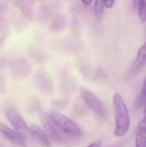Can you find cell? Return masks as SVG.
Here are the masks:
<instances>
[{
  "label": "cell",
  "mask_w": 146,
  "mask_h": 147,
  "mask_svg": "<svg viewBox=\"0 0 146 147\" xmlns=\"http://www.w3.org/2000/svg\"><path fill=\"white\" fill-rule=\"evenodd\" d=\"M115 110V136L122 137L127 134L129 127V117L127 108L121 96L115 93L113 97Z\"/></svg>",
  "instance_id": "obj_1"
},
{
  "label": "cell",
  "mask_w": 146,
  "mask_h": 147,
  "mask_svg": "<svg viewBox=\"0 0 146 147\" xmlns=\"http://www.w3.org/2000/svg\"><path fill=\"white\" fill-rule=\"evenodd\" d=\"M5 114L11 125L25 140L28 141L32 140L33 136L31 129L16 109L13 107L6 108Z\"/></svg>",
  "instance_id": "obj_2"
},
{
  "label": "cell",
  "mask_w": 146,
  "mask_h": 147,
  "mask_svg": "<svg viewBox=\"0 0 146 147\" xmlns=\"http://www.w3.org/2000/svg\"><path fill=\"white\" fill-rule=\"evenodd\" d=\"M39 119L46 133L57 142L65 143L67 142L70 137L63 131L51 119L49 114L40 111Z\"/></svg>",
  "instance_id": "obj_3"
},
{
  "label": "cell",
  "mask_w": 146,
  "mask_h": 147,
  "mask_svg": "<svg viewBox=\"0 0 146 147\" xmlns=\"http://www.w3.org/2000/svg\"><path fill=\"white\" fill-rule=\"evenodd\" d=\"M9 72L11 76L16 80L27 79L31 74L33 67L30 62L24 57L15 58L9 63Z\"/></svg>",
  "instance_id": "obj_4"
},
{
  "label": "cell",
  "mask_w": 146,
  "mask_h": 147,
  "mask_svg": "<svg viewBox=\"0 0 146 147\" xmlns=\"http://www.w3.org/2000/svg\"><path fill=\"white\" fill-rule=\"evenodd\" d=\"M49 114L56 124L70 137L80 136L81 133L80 129L69 118L56 111H51Z\"/></svg>",
  "instance_id": "obj_5"
},
{
  "label": "cell",
  "mask_w": 146,
  "mask_h": 147,
  "mask_svg": "<svg viewBox=\"0 0 146 147\" xmlns=\"http://www.w3.org/2000/svg\"><path fill=\"white\" fill-rule=\"evenodd\" d=\"M33 83L37 90L42 94L49 95L54 91V80L46 71L43 70L37 71L33 77Z\"/></svg>",
  "instance_id": "obj_6"
},
{
  "label": "cell",
  "mask_w": 146,
  "mask_h": 147,
  "mask_svg": "<svg viewBox=\"0 0 146 147\" xmlns=\"http://www.w3.org/2000/svg\"><path fill=\"white\" fill-rule=\"evenodd\" d=\"M81 97L88 108L92 110L95 114L100 117H105V110L103 105L99 98L88 89L81 88L80 90Z\"/></svg>",
  "instance_id": "obj_7"
},
{
  "label": "cell",
  "mask_w": 146,
  "mask_h": 147,
  "mask_svg": "<svg viewBox=\"0 0 146 147\" xmlns=\"http://www.w3.org/2000/svg\"><path fill=\"white\" fill-rule=\"evenodd\" d=\"M146 65V42L140 48L137 57L128 70L125 75V79L129 81L139 74Z\"/></svg>",
  "instance_id": "obj_8"
},
{
  "label": "cell",
  "mask_w": 146,
  "mask_h": 147,
  "mask_svg": "<svg viewBox=\"0 0 146 147\" xmlns=\"http://www.w3.org/2000/svg\"><path fill=\"white\" fill-rule=\"evenodd\" d=\"M0 129L3 135L9 140L19 146L25 147L26 142L24 138L18 132L2 123L0 124Z\"/></svg>",
  "instance_id": "obj_9"
},
{
  "label": "cell",
  "mask_w": 146,
  "mask_h": 147,
  "mask_svg": "<svg viewBox=\"0 0 146 147\" xmlns=\"http://www.w3.org/2000/svg\"><path fill=\"white\" fill-rule=\"evenodd\" d=\"M31 132L33 136L41 145L45 146H50L51 142L47 133L37 124L33 123L31 125Z\"/></svg>",
  "instance_id": "obj_10"
},
{
  "label": "cell",
  "mask_w": 146,
  "mask_h": 147,
  "mask_svg": "<svg viewBox=\"0 0 146 147\" xmlns=\"http://www.w3.org/2000/svg\"><path fill=\"white\" fill-rule=\"evenodd\" d=\"M77 89L75 80L70 77L63 78L60 84V91L65 95H69L74 92Z\"/></svg>",
  "instance_id": "obj_11"
},
{
  "label": "cell",
  "mask_w": 146,
  "mask_h": 147,
  "mask_svg": "<svg viewBox=\"0 0 146 147\" xmlns=\"http://www.w3.org/2000/svg\"><path fill=\"white\" fill-rule=\"evenodd\" d=\"M27 52L30 57L36 63H42L47 61V56L46 53L36 47H29Z\"/></svg>",
  "instance_id": "obj_12"
},
{
  "label": "cell",
  "mask_w": 146,
  "mask_h": 147,
  "mask_svg": "<svg viewBox=\"0 0 146 147\" xmlns=\"http://www.w3.org/2000/svg\"><path fill=\"white\" fill-rule=\"evenodd\" d=\"M26 108L30 112L41 111L42 105L41 102L37 97H31L26 102Z\"/></svg>",
  "instance_id": "obj_13"
},
{
  "label": "cell",
  "mask_w": 146,
  "mask_h": 147,
  "mask_svg": "<svg viewBox=\"0 0 146 147\" xmlns=\"http://www.w3.org/2000/svg\"><path fill=\"white\" fill-rule=\"evenodd\" d=\"M104 0H95L94 3V14L97 22L102 21L104 11Z\"/></svg>",
  "instance_id": "obj_14"
},
{
  "label": "cell",
  "mask_w": 146,
  "mask_h": 147,
  "mask_svg": "<svg viewBox=\"0 0 146 147\" xmlns=\"http://www.w3.org/2000/svg\"><path fill=\"white\" fill-rule=\"evenodd\" d=\"M75 65L80 74L85 78H87L88 74V65L82 57H78L75 59Z\"/></svg>",
  "instance_id": "obj_15"
},
{
  "label": "cell",
  "mask_w": 146,
  "mask_h": 147,
  "mask_svg": "<svg viewBox=\"0 0 146 147\" xmlns=\"http://www.w3.org/2000/svg\"><path fill=\"white\" fill-rule=\"evenodd\" d=\"M69 99L68 98H57L51 101L52 107L57 110H62L66 108L69 103Z\"/></svg>",
  "instance_id": "obj_16"
},
{
  "label": "cell",
  "mask_w": 146,
  "mask_h": 147,
  "mask_svg": "<svg viewBox=\"0 0 146 147\" xmlns=\"http://www.w3.org/2000/svg\"><path fill=\"white\" fill-rule=\"evenodd\" d=\"M135 147H146V132L137 129Z\"/></svg>",
  "instance_id": "obj_17"
},
{
  "label": "cell",
  "mask_w": 146,
  "mask_h": 147,
  "mask_svg": "<svg viewBox=\"0 0 146 147\" xmlns=\"http://www.w3.org/2000/svg\"><path fill=\"white\" fill-rule=\"evenodd\" d=\"M138 7L139 19L141 23H145L146 22V0L142 1Z\"/></svg>",
  "instance_id": "obj_18"
},
{
  "label": "cell",
  "mask_w": 146,
  "mask_h": 147,
  "mask_svg": "<svg viewBox=\"0 0 146 147\" xmlns=\"http://www.w3.org/2000/svg\"><path fill=\"white\" fill-rule=\"evenodd\" d=\"M146 102V98L144 95L140 92L138 97L136 98V101L135 102L133 105V108L135 109L139 110L143 106H145Z\"/></svg>",
  "instance_id": "obj_19"
},
{
  "label": "cell",
  "mask_w": 146,
  "mask_h": 147,
  "mask_svg": "<svg viewBox=\"0 0 146 147\" xmlns=\"http://www.w3.org/2000/svg\"><path fill=\"white\" fill-rule=\"evenodd\" d=\"M105 73L101 69H99L96 71L93 76V79L96 81H99L104 78Z\"/></svg>",
  "instance_id": "obj_20"
},
{
  "label": "cell",
  "mask_w": 146,
  "mask_h": 147,
  "mask_svg": "<svg viewBox=\"0 0 146 147\" xmlns=\"http://www.w3.org/2000/svg\"><path fill=\"white\" fill-rule=\"evenodd\" d=\"M137 129L144 130L146 132V102L144 111V119L139 123Z\"/></svg>",
  "instance_id": "obj_21"
},
{
  "label": "cell",
  "mask_w": 146,
  "mask_h": 147,
  "mask_svg": "<svg viewBox=\"0 0 146 147\" xmlns=\"http://www.w3.org/2000/svg\"><path fill=\"white\" fill-rule=\"evenodd\" d=\"M115 1V0H104L105 6L108 8H111L114 5Z\"/></svg>",
  "instance_id": "obj_22"
},
{
  "label": "cell",
  "mask_w": 146,
  "mask_h": 147,
  "mask_svg": "<svg viewBox=\"0 0 146 147\" xmlns=\"http://www.w3.org/2000/svg\"><path fill=\"white\" fill-rule=\"evenodd\" d=\"M101 143L100 141L96 142L90 144L89 146L85 147H101Z\"/></svg>",
  "instance_id": "obj_23"
},
{
  "label": "cell",
  "mask_w": 146,
  "mask_h": 147,
  "mask_svg": "<svg viewBox=\"0 0 146 147\" xmlns=\"http://www.w3.org/2000/svg\"><path fill=\"white\" fill-rule=\"evenodd\" d=\"M141 92L144 95V96L146 98V77L145 80H144L143 85V88H142Z\"/></svg>",
  "instance_id": "obj_24"
},
{
  "label": "cell",
  "mask_w": 146,
  "mask_h": 147,
  "mask_svg": "<svg viewBox=\"0 0 146 147\" xmlns=\"http://www.w3.org/2000/svg\"><path fill=\"white\" fill-rule=\"evenodd\" d=\"M143 0H133V4L135 7H139L140 3Z\"/></svg>",
  "instance_id": "obj_25"
},
{
  "label": "cell",
  "mask_w": 146,
  "mask_h": 147,
  "mask_svg": "<svg viewBox=\"0 0 146 147\" xmlns=\"http://www.w3.org/2000/svg\"><path fill=\"white\" fill-rule=\"evenodd\" d=\"M81 1L85 5H89L91 3L92 0H81Z\"/></svg>",
  "instance_id": "obj_26"
}]
</instances>
